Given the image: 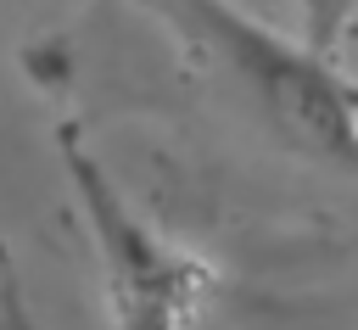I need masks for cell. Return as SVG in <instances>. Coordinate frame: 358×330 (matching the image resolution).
<instances>
[{
  "instance_id": "1",
  "label": "cell",
  "mask_w": 358,
  "mask_h": 330,
  "mask_svg": "<svg viewBox=\"0 0 358 330\" xmlns=\"http://www.w3.org/2000/svg\"><path fill=\"white\" fill-rule=\"evenodd\" d=\"M168 17L224 62V73L252 95V106L302 151L358 168V89L336 62L313 56L302 39H280L235 0H162Z\"/></svg>"
},
{
  "instance_id": "2",
  "label": "cell",
  "mask_w": 358,
  "mask_h": 330,
  "mask_svg": "<svg viewBox=\"0 0 358 330\" xmlns=\"http://www.w3.org/2000/svg\"><path fill=\"white\" fill-rule=\"evenodd\" d=\"M56 151H62V168H67L73 196L84 207V229L95 241V257H101L112 330H185L196 302L213 285L207 263L190 257L185 246L162 241L129 207V196L112 185V173L101 168V157L84 145V134L73 123L56 129Z\"/></svg>"
},
{
  "instance_id": "3",
  "label": "cell",
  "mask_w": 358,
  "mask_h": 330,
  "mask_svg": "<svg viewBox=\"0 0 358 330\" xmlns=\"http://www.w3.org/2000/svg\"><path fill=\"white\" fill-rule=\"evenodd\" d=\"M296 11H302V45L313 56L336 62V50H341V39L358 17V0H296Z\"/></svg>"
}]
</instances>
